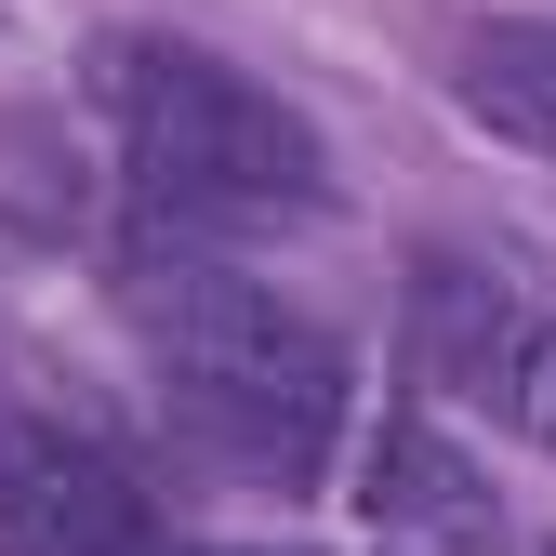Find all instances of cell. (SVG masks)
I'll list each match as a JSON object with an SVG mask.
<instances>
[{
    "label": "cell",
    "mask_w": 556,
    "mask_h": 556,
    "mask_svg": "<svg viewBox=\"0 0 556 556\" xmlns=\"http://www.w3.org/2000/svg\"><path fill=\"white\" fill-rule=\"evenodd\" d=\"M410 318H425V384H451V397H491V410H530V371H543V331L556 318H530L491 265H425L410 278Z\"/></svg>",
    "instance_id": "277c9868"
},
{
    "label": "cell",
    "mask_w": 556,
    "mask_h": 556,
    "mask_svg": "<svg viewBox=\"0 0 556 556\" xmlns=\"http://www.w3.org/2000/svg\"><path fill=\"white\" fill-rule=\"evenodd\" d=\"M93 106H106L119 186L147 199V226H173V239H239V226L331 213L318 119L278 106L252 66H226L213 40H173V27L93 40Z\"/></svg>",
    "instance_id": "7a4b0ae2"
},
{
    "label": "cell",
    "mask_w": 556,
    "mask_h": 556,
    "mask_svg": "<svg viewBox=\"0 0 556 556\" xmlns=\"http://www.w3.org/2000/svg\"><path fill=\"white\" fill-rule=\"evenodd\" d=\"M451 93H464V119H491L504 147L556 160V14H477L451 40Z\"/></svg>",
    "instance_id": "8992f818"
},
{
    "label": "cell",
    "mask_w": 556,
    "mask_h": 556,
    "mask_svg": "<svg viewBox=\"0 0 556 556\" xmlns=\"http://www.w3.org/2000/svg\"><path fill=\"white\" fill-rule=\"evenodd\" d=\"M186 530L132 491V464L66 425H0V556H173Z\"/></svg>",
    "instance_id": "3957f363"
},
{
    "label": "cell",
    "mask_w": 556,
    "mask_h": 556,
    "mask_svg": "<svg viewBox=\"0 0 556 556\" xmlns=\"http://www.w3.org/2000/svg\"><path fill=\"white\" fill-rule=\"evenodd\" d=\"M530 425L556 438V331H543V371H530Z\"/></svg>",
    "instance_id": "52a82bcc"
},
{
    "label": "cell",
    "mask_w": 556,
    "mask_h": 556,
    "mask_svg": "<svg viewBox=\"0 0 556 556\" xmlns=\"http://www.w3.org/2000/svg\"><path fill=\"white\" fill-rule=\"evenodd\" d=\"M119 318L132 344H147L160 371V410L239 477H265V491H318V477L358 451V371H344V344L278 305L252 265H226L213 239H119Z\"/></svg>",
    "instance_id": "6da1fadb"
},
{
    "label": "cell",
    "mask_w": 556,
    "mask_h": 556,
    "mask_svg": "<svg viewBox=\"0 0 556 556\" xmlns=\"http://www.w3.org/2000/svg\"><path fill=\"white\" fill-rule=\"evenodd\" d=\"M358 504H371L397 543H425V556H491V543H504L491 491H477V464L425 425V410H384V425H358Z\"/></svg>",
    "instance_id": "5b68a950"
},
{
    "label": "cell",
    "mask_w": 556,
    "mask_h": 556,
    "mask_svg": "<svg viewBox=\"0 0 556 556\" xmlns=\"http://www.w3.org/2000/svg\"><path fill=\"white\" fill-rule=\"evenodd\" d=\"M173 556H278V543H173Z\"/></svg>",
    "instance_id": "ba28073f"
}]
</instances>
